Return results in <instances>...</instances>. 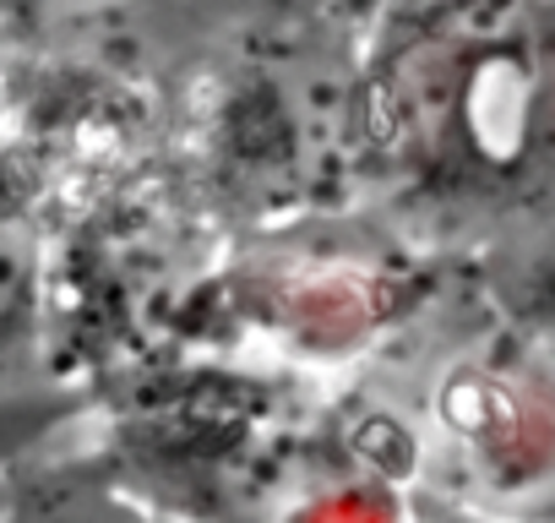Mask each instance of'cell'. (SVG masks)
Masks as SVG:
<instances>
[{
	"label": "cell",
	"mask_w": 555,
	"mask_h": 523,
	"mask_svg": "<svg viewBox=\"0 0 555 523\" xmlns=\"http://www.w3.org/2000/svg\"><path fill=\"white\" fill-rule=\"evenodd\" d=\"M72 414H77V398L72 393H50V387L0 393V490H7V474L28 452H39Z\"/></svg>",
	"instance_id": "obj_2"
},
{
	"label": "cell",
	"mask_w": 555,
	"mask_h": 523,
	"mask_svg": "<svg viewBox=\"0 0 555 523\" xmlns=\"http://www.w3.org/2000/svg\"><path fill=\"white\" fill-rule=\"evenodd\" d=\"M44 333V262L39 234L0 202V393L39 387L28 371Z\"/></svg>",
	"instance_id": "obj_1"
},
{
	"label": "cell",
	"mask_w": 555,
	"mask_h": 523,
	"mask_svg": "<svg viewBox=\"0 0 555 523\" xmlns=\"http://www.w3.org/2000/svg\"><path fill=\"white\" fill-rule=\"evenodd\" d=\"M34 523H185V518H169L164 507L142 501L137 490L126 485H109V480H77L66 490H55Z\"/></svg>",
	"instance_id": "obj_3"
}]
</instances>
